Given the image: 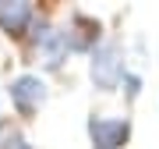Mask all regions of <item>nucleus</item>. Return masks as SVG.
Instances as JSON below:
<instances>
[{
	"instance_id": "f257e3e1",
	"label": "nucleus",
	"mask_w": 159,
	"mask_h": 149,
	"mask_svg": "<svg viewBox=\"0 0 159 149\" xmlns=\"http://www.w3.org/2000/svg\"><path fill=\"white\" fill-rule=\"evenodd\" d=\"M124 57H120L117 43H99L92 50V82L99 89H117L120 78H124Z\"/></svg>"
},
{
	"instance_id": "f03ea898",
	"label": "nucleus",
	"mask_w": 159,
	"mask_h": 149,
	"mask_svg": "<svg viewBox=\"0 0 159 149\" xmlns=\"http://www.w3.org/2000/svg\"><path fill=\"white\" fill-rule=\"evenodd\" d=\"M11 99L21 114H35L43 103H46V82L39 74H18L11 82Z\"/></svg>"
},
{
	"instance_id": "7ed1b4c3",
	"label": "nucleus",
	"mask_w": 159,
	"mask_h": 149,
	"mask_svg": "<svg viewBox=\"0 0 159 149\" xmlns=\"http://www.w3.org/2000/svg\"><path fill=\"white\" fill-rule=\"evenodd\" d=\"M89 132H92V142H96V149H120L127 142V135H131V124L127 121H106V117H96L89 124Z\"/></svg>"
},
{
	"instance_id": "20e7f679",
	"label": "nucleus",
	"mask_w": 159,
	"mask_h": 149,
	"mask_svg": "<svg viewBox=\"0 0 159 149\" xmlns=\"http://www.w3.org/2000/svg\"><path fill=\"white\" fill-rule=\"evenodd\" d=\"M32 22V4H0V29L21 36Z\"/></svg>"
},
{
	"instance_id": "39448f33",
	"label": "nucleus",
	"mask_w": 159,
	"mask_h": 149,
	"mask_svg": "<svg viewBox=\"0 0 159 149\" xmlns=\"http://www.w3.org/2000/svg\"><path fill=\"white\" fill-rule=\"evenodd\" d=\"M7 149H32V146L25 142V138H14V142H7Z\"/></svg>"
}]
</instances>
